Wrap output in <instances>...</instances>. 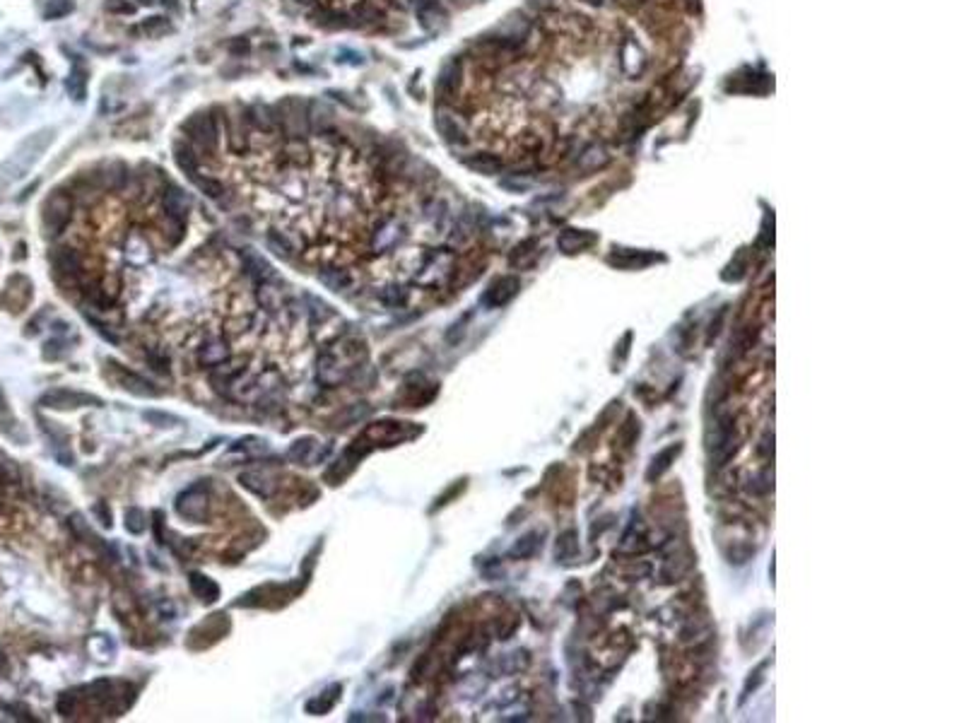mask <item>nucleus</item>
<instances>
[{"label":"nucleus","instance_id":"nucleus-32","mask_svg":"<svg viewBox=\"0 0 964 723\" xmlns=\"http://www.w3.org/2000/svg\"><path fill=\"white\" fill-rule=\"evenodd\" d=\"M311 449H314V439H304V442H297L290 451H287V458H290V461H302V458L309 456Z\"/></svg>","mask_w":964,"mask_h":723},{"label":"nucleus","instance_id":"nucleus-18","mask_svg":"<svg viewBox=\"0 0 964 723\" xmlns=\"http://www.w3.org/2000/svg\"><path fill=\"white\" fill-rule=\"evenodd\" d=\"M608 162V152H605L601 145H591L589 150H584L579 155V162H576V167L581 169V172H593V169H598V167H603V164Z\"/></svg>","mask_w":964,"mask_h":723},{"label":"nucleus","instance_id":"nucleus-33","mask_svg":"<svg viewBox=\"0 0 964 723\" xmlns=\"http://www.w3.org/2000/svg\"><path fill=\"white\" fill-rule=\"evenodd\" d=\"M70 10H73V0H54V5H49V10H46V17L56 20V17L68 15Z\"/></svg>","mask_w":964,"mask_h":723},{"label":"nucleus","instance_id":"nucleus-14","mask_svg":"<svg viewBox=\"0 0 964 723\" xmlns=\"http://www.w3.org/2000/svg\"><path fill=\"white\" fill-rule=\"evenodd\" d=\"M437 128H439V133L444 135V140H449V143H454V145L466 143V131H463L461 121H458L456 116L439 114L437 116Z\"/></svg>","mask_w":964,"mask_h":723},{"label":"nucleus","instance_id":"nucleus-27","mask_svg":"<svg viewBox=\"0 0 964 723\" xmlns=\"http://www.w3.org/2000/svg\"><path fill=\"white\" fill-rule=\"evenodd\" d=\"M576 552V533L574 531H567V533H562L560 540H557V550H555V555H557V560H569Z\"/></svg>","mask_w":964,"mask_h":723},{"label":"nucleus","instance_id":"nucleus-20","mask_svg":"<svg viewBox=\"0 0 964 723\" xmlns=\"http://www.w3.org/2000/svg\"><path fill=\"white\" fill-rule=\"evenodd\" d=\"M191 589H193V593H196L198 598H201V601L215 603L217 598H220V589H217V584H215V581H210L208 576L193 574L191 576Z\"/></svg>","mask_w":964,"mask_h":723},{"label":"nucleus","instance_id":"nucleus-24","mask_svg":"<svg viewBox=\"0 0 964 723\" xmlns=\"http://www.w3.org/2000/svg\"><path fill=\"white\" fill-rule=\"evenodd\" d=\"M266 244H268V249L273 251L275 256H280V258H292V254H295L292 244L282 237V232H268Z\"/></svg>","mask_w":964,"mask_h":723},{"label":"nucleus","instance_id":"nucleus-7","mask_svg":"<svg viewBox=\"0 0 964 723\" xmlns=\"http://www.w3.org/2000/svg\"><path fill=\"white\" fill-rule=\"evenodd\" d=\"M172 152H174L176 167H179L191 181H196L198 174H201V167H198V155L193 152L191 145H188V140H176Z\"/></svg>","mask_w":964,"mask_h":723},{"label":"nucleus","instance_id":"nucleus-12","mask_svg":"<svg viewBox=\"0 0 964 723\" xmlns=\"http://www.w3.org/2000/svg\"><path fill=\"white\" fill-rule=\"evenodd\" d=\"M461 80H463L461 63H458V61L446 63V66L442 68V75H439V94L446 97V99L454 97V94L458 92V87H461Z\"/></svg>","mask_w":964,"mask_h":723},{"label":"nucleus","instance_id":"nucleus-16","mask_svg":"<svg viewBox=\"0 0 964 723\" xmlns=\"http://www.w3.org/2000/svg\"><path fill=\"white\" fill-rule=\"evenodd\" d=\"M644 63H646V58L642 54V49L637 46V41H627L625 49H622V70L634 78V75H639L644 70Z\"/></svg>","mask_w":964,"mask_h":723},{"label":"nucleus","instance_id":"nucleus-8","mask_svg":"<svg viewBox=\"0 0 964 723\" xmlns=\"http://www.w3.org/2000/svg\"><path fill=\"white\" fill-rule=\"evenodd\" d=\"M162 208L164 215L172 220H188V198L176 186H169L162 191Z\"/></svg>","mask_w":964,"mask_h":723},{"label":"nucleus","instance_id":"nucleus-25","mask_svg":"<svg viewBox=\"0 0 964 723\" xmlns=\"http://www.w3.org/2000/svg\"><path fill=\"white\" fill-rule=\"evenodd\" d=\"M85 87H87V78H85V70H82L80 66L70 73V80H68V92H70V97L75 99V102H82L85 99Z\"/></svg>","mask_w":964,"mask_h":723},{"label":"nucleus","instance_id":"nucleus-2","mask_svg":"<svg viewBox=\"0 0 964 723\" xmlns=\"http://www.w3.org/2000/svg\"><path fill=\"white\" fill-rule=\"evenodd\" d=\"M73 217V198L68 193L56 191L49 201L44 203V229L49 237H58L66 229V225Z\"/></svg>","mask_w":964,"mask_h":723},{"label":"nucleus","instance_id":"nucleus-30","mask_svg":"<svg viewBox=\"0 0 964 723\" xmlns=\"http://www.w3.org/2000/svg\"><path fill=\"white\" fill-rule=\"evenodd\" d=\"M126 528L131 533H135V536H140V533L148 528V521H145V514L140 509H128L126 511Z\"/></svg>","mask_w":964,"mask_h":723},{"label":"nucleus","instance_id":"nucleus-28","mask_svg":"<svg viewBox=\"0 0 964 723\" xmlns=\"http://www.w3.org/2000/svg\"><path fill=\"white\" fill-rule=\"evenodd\" d=\"M104 10H107L109 15H123V17H128V15H135L138 5H135L133 0H104Z\"/></svg>","mask_w":964,"mask_h":723},{"label":"nucleus","instance_id":"nucleus-11","mask_svg":"<svg viewBox=\"0 0 964 723\" xmlns=\"http://www.w3.org/2000/svg\"><path fill=\"white\" fill-rule=\"evenodd\" d=\"M415 8H417V17H420V22L425 29H437V25H442L446 20V13L439 0H417Z\"/></svg>","mask_w":964,"mask_h":723},{"label":"nucleus","instance_id":"nucleus-26","mask_svg":"<svg viewBox=\"0 0 964 723\" xmlns=\"http://www.w3.org/2000/svg\"><path fill=\"white\" fill-rule=\"evenodd\" d=\"M201 191L205 193L208 198H213V201H220L222 198V193H225V184L222 181H217L213 179V176H198L196 181H193Z\"/></svg>","mask_w":964,"mask_h":723},{"label":"nucleus","instance_id":"nucleus-21","mask_svg":"<svg viewBox=\"0 0 964 723\" xmlns=\"http://www.w3.org/2000/svg\"><path fill=\"white\" fill-rule=\"evenodd\" d=\"M241 485L246 487V490H251V492H256L258 497H270L273 495V482H270L266 475H261V473H241Z\"/></svg>","mask_w":964,"mask_h":723},{"label":"nucleus","instance_id":"nucleus-4","mask_svg":"<svg viewBox=\"0 0 964 723\" xmlns=\"http://www.w3.org/2000/svg\"><path fill=\"white\" fill-rule=\"evenodd\" d=\"M519 287H521V282L519 278H514V275H507V278H499L495 285L490 287V290L485 292V297H482V302L487 304V307H504V304H509L511 299H514L516 295H519Z\"/></svg>","mask_w":964,"mask_h":723},{"label":"nucleus","instance_id":"nucleus-10","mask_svg":"<svg viewBox=\"0 0 964 723\" xmlns=\"http://www.w3.org/2000/svg\"><path fill=\"white\" fill-rule=\"evenodd\" d=\"M557 244H560L564 254H579V251L589 249L591 244H596V234L581 232V229H564Z\"/></svg>","mask_w":964,"mask_h":723},{"label":"nucleus","instance_id":"nucleus-5","mask_svg":"<svg viewBox=\"0 0 964 723\" xmlns=\"http://www.w3.org/2000/svg\"><path fill=\"white\" fill-rule=\"evenodd\" d=\"M99 405L97 398H92V396H85V393H75V391H51V393H46L44 398H41V405H46V408H80V405Z\"/></svg>","mask_w":964,"mask_h":723},{"label":"nucleus","instance_id":"nucleus-1","mask_svg":"<svg viewBox=\"0 0 964 723\" xmlns=\"http://www.w3.org/2000/svg\"><path fill=\"white\" fill-rule=\"evenodd\" d=\"M184 131H186L188 145H191L193 152L198 155V160H201V157L217 155L222 131H220V121H217V116H213V111L193 114L191 119L184 123Z\"/></svg>","mask_w":964,"mask_h":723},{"label":"nucleus","instance_id":"nucleus-29","mask_svg":"<svg viewBox=\"0 0 964 723\" xmlns=\"http://www.w3.org/2000/svg\"><path fill=\"white\" fill-rule=\"evenodd\" d=\"M123 381H126V389H131L133 393H138V396H155V389H150V384L145 379H140V376H135V374H123Z\"/></svg>","mask_w":964,"mask_h":723},{"label":"nucleus","instance_id":"nucleus-13","mask_svg":"<svg viewBox=\"0 0 964 723\" xmlns=\"http://www.w3.org/2000/svg\"><path fill=\"white\" fill-rule=\"evenodd\" d=\"M680 451H683V446H680V444H673V446H668V449H663L658 456H654V461H651V468L646 470V480L654 482L656 478H661V475L670 468V463L675 461V456H678Z\"/></svg>","mask_w":964,"mask_h":723},{"label":"nucleus","instance_id":"nucleus-6","mask_svg":"<svg viewBox=\"0 0 964 723\" xmlns=\"http://www.w3.org/2000/svg\"><path fill=\"white\" fill-rule=\"evenodd\" d=\"M51 263H54L56 273L63 275V278H80L82 273V258L75 249H56L54 256H51Z\"/></svg>","mask_w":964,"mask_h":723},{"label":"nucleus","instance_id":"nucleus-35","mask_svg":"<svg viewBox=\"0 0 964 723\" xmlns=\"http://www.w3.org/2000/svg\"><path fill=\"white\" fill-rule=\"evenodd\" d=\"M297 5H304V8H316L319 5V0H295Z\"/></svg>","mask_w":964,"mask_h":723},{"label":"nucleus","instance_id":"nucleus-19","mask_svg":"<svg viewBox=\"0 0 964 723\" xmlns=\"http://www.w3.org/2000/svg\"><path fill=\"white\" fill-rule=\"evenodd\" d=\"M466 164L470 169H475V172H480V174H499V172H502V160L495 157V155H487V152H478V155L468 157Z\"/></svg>","mask_w":964,"mask_h":723},{"label":"nucleus","instance_id":"nucleus-37","mask_svg":"<svg viewBox=\"0 0 964 723\" xmlns=\"http://www.w3.org/2000/svg\"><path fill=\"white\" fill-rule=\"evenodd\" d=\"M3 668H5V656L0 654V670H3Z\"/></svg>","mask_w":964,"mask_h":723},{"label":"nucleus","instance_id":"nucleus-31","mask_svg":"<svg viewBox=\"0 0 964 723\" xmlns=\"http://www.w3.org/2000/svg\"><path fill=\"white\" fill-rule=\"evenodd\" d=\"M338 687H340V685H333V687H331V697H319V699H314V702H309V704H307V711H309V714H326V711L335 704V697H338V695H333V692L338 690Z\"/></svg>","mask_w":964,"mask_h":723},{"label":"nucleus","instance_id":"nucleus-9","mask_svg":"<svg viewBox=\"0 0 964 723\" xmlns=\"http://www.w3.org/2000/svg\"><path fill=\"white\" fill-rule=\"evenodd\" d=\"M352 20H357L355 25H362V27H379V25H384L386 13L379 8V5L369 3V0H360V3L352 5Z\"/></svg>","mask_w":964,"mask_h":723},{"label":"nucleus","instance_id":"nucleus-34","mask_svg":"<svg viewBox=\"0 0 964 723\" xmlns=\"http://www.w3.org/2000/svg\"><path fill=\"white\" fill-rule=\"evenodd\" d=\"M249 49H251L249 39H244V37H237V39H232L227 44V51L232 56H246V54H249Z\"/></svg>","mask_w":964,"mask_h":723},{"label":"nucleus","instance_id":"nucleus-17","mask_svg":"<svg viewBox=\"0 0 964 723\" xmlns=\"http://www.w3.org/2000/svg\"><path fill=\"white\" fill-rule=\"evenodd\" d=\"M133 32H143V34H145V37H148V39H157V37H162V34L172 32V20H169L167 15H155V17H148V20H143V22H140V25L135 27Z\"/></svg>","mask_w":964,"mask_h":723},{"label":"nucleus","instance_id":"nucleus-15","mask_svg":"<svg viewBox=\"0 0 964 723\" xmlns=\"http://www.w3.org/2000/svg\"><path fill=\"white\" fill-rule=\"evenodd\" d=\"M227 357H229V350L222 340H210V343L203 345L201 352H198V360H201L203 367H220V364H225Z\"/></svg>","mask_w":964,"mask_h":723},{"label":"nucleus","instance_id":"nucleus-38","mask_svg":"<svg viewBox=\"0 0 964 723\" xmlns=\"http://www.w3.org/2000/svg\"><path fill=\"white\" fill-rule=\"evenodd\" d=\"M589 3H593V5H603L605 0H589Z\"/></svg>","mask_w":964,"mask_h":723},{"label":"nucleus","instance_id":"nucleus-3","mask_svg":"<svg viewBox=\"0 0 964 723\" xmlns=\"http://www.w3.org/2000/svg\"><path fill=\"white\" fill-rule=\"evenodd\" d=\"M176 511H179V516L191 519V521L205 519V511H208V495H205V487L196 485V487H191V490H186L184 495L179 497V502H176Z\"/></svg>","mask_w":964,"mask_h":723},{"label":"nucleus","instance_id":"nucleus-22","mask_svg":"<svg viewBox=\"0 0 964 723\" xmlns=\"http://www.w3.org/2000/svg\"><path fill=\"white\" fill-rule=\"evenodd\" d=\"M319 278L323 280V285H328L331 290H345V287L350 285V275L345 273V270H340V268H326V270H321L319 273Z\"/></svg>","mask_w":964,"mask_h":723},{"label":"nucleus","instance_id":"nucleus-36","mask_svg":"<svg viewBox=\"0 0 964 723\" xmlns=\"http://www.w3.org/2000/svg\"><path fill=\"white\" fill-rule=\"evenodd\" d=\"M135 5H152V3H157V0H133Z\"/></svg>","mask_w":964,"mask_h":723},{"label":"nucleus","instance_id":"nucleus-23","mask_svg":"<svg viewBox=\"0 0 964 723\" xmlns=\"http://www.w3.org/2000/svg\"><path fill=\"white\" fill-rule=\"evenodd\" d=\"M538 538H540V533H528V536H523L519 543L511 548V557H531L533 552L543 545V540H538Z\"/></svg>","mask_w":964,"mask_h":723}]
</instances>
